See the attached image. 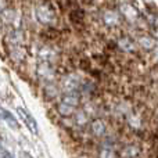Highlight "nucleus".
Instances as JSON below:
<instances>
[{"label": "nucleus", "mask_w": 158, "mask_h": 158, "mask_svg": "<svg viewBox=\"0 0 158 158\" xmlns=\"http://www.w3.org/2000/svg\"><path fill=\"white\" fill-rule=\"evenodd\" d=\"M90 131H92L93 136L96 137H101L104 133H106V123L101 119H96L92 122V126H90Z\"/></svg>", "instance_id": "obj_7"}, {"label": "nucleus", "mask_w": 158, "mask_h": 158, "mask_svg": "<svg viewBox=\"0 0 158 158\" xmlns=\"http://www.w3.org/2000/svg\"><path fill=\"white\" fill-rule=\"evenodd\" d=\"M17 111H18L19 117L22 118V121L25 122V125L28 126V129H31V132H32L33 135L38 133V123H36V121L32 118V115H31L25 108H22V107H18Z\"/></svg>", "instance_id": "obj_6"}, {"label": "nucleus", "mask_w": 158, "mask_h": 158, "mask_svg": "<svg viewBox=\"0 0 158 158\" xmlns=\"http://www.w3.org/2000/svg\"><path fill=\"white\" fill-rule=\"evenodd\" d=\"M3 158H14V157L11 156L8 151H4V153H3Z\"/></svg>", "instance_id": "obj_14"}, {"label": "nucleus", "mask_w": 158, "mask_h": 158, "mask_svg": "<svg viewBox=\"0 0 158 158\" xmlns=\"http://www.w3.org/2000/svg\"><path fill=\"white\" fill-rule=\"evenodd\" d=\"M0 117H2L3 119H4L6 122H7L13 129H17V128H18V122H17V118H14V115L11 114L10 111L0 108Z\"/></svg>", "instance_id": "obj_8"}, {"label": "nucleus", "mask_w": 158, "mask_h": 158, "mask_svg": "<svg viewBox=\"0 0 158 158\" xmlns=\"http://www.w3.org/2000/svg\"><path fill=\"white\" fill-rule=\"evenodd\" d=\"M35 17L38 22L46 27H53L57 21V14L49 2H39L35 6Z\"/></svg>", "instance_id": "obj_1"}, {"label": "nucleus", "mask_w": 158, "mask_h": 158, "mask_svg": "<svg viewBox=\"0 0 158 158\" xmlns=\"http://www.w3.org/2000/svg\"><path fill=\"white\" fill-rule=\"evenodd\" d=\"M117 46L121 52H125V53H135L137 50V44L136 40L132 39L131 36L128 35H122L117 39Z\"/></svg>", "instance_id": "obj_5"}, {"label": "nucleus", "mask_w": 158, "mask_h": 158, "mask_svg": "<svg viewBox=\"0 0 158 158\" xmlns=\"http://www.w3.org/2000/svg\"><path fill=\"white\" fill-rule=\"evenodd\" d=\"M77 122L79 123V125H86V123H87L86 114H83V112H79V114L77 115Z\"/></svg>", "instance_id": "obj_12"}, {"label": "nucleus", "mask_w": 158, "mask_h": 158, "mask_svg": "<svg viewBox=\"0 0 158 158\" xmlns=\"http://www.w3.org/2000/svg\"><path fill=\"white\" fill-rule=\"evenodd\" d=\"M135 40H136V44H137V47H139V49L144 50V52H148V53H150L151 50L157 46V43H158V42L148 32H144V33L137 35V38L135 39Z\"/></svg>", "instance_id": "obj_4"}, {"label": "nucleus", "mask_w": 158, "mask_h": 158, "mask_svg": "<svg viewBox=\"0 0 158 158\" xmlns=\"http://www.w3.org/2000/svg\"><path fill=\"white\" fill-rule=\"evenodd\" d=\"M6 8V0H0V13Z\"/></svg>", "instance_id": "obj_13"}, {"label": "nucleus", "mask_w": 158, "mask_h": 158, "mask_svg": "<svg viewBox=\"0 0 158 158\" xmlns=\"http://www.w3.org/2000/svg\"><path fill=\"white\" fill-rule=\"evenodd\" d=\"M100 21L106 28L114 29V28L121 27L123 18L119 14L118 8H103L100 11Z\"/></svg>", "instance_id": "obj_2"}, {"label": "nucleus", "mask_w": 158, "mask_h": 158, "mask_svg": "<svg viewBox=\"0 0 158 158\" xmlns=\"http://www.w3.org/2000/svg\"><path fill=\"white\" fill-rule=\"evenodd\" d=\"M61 101L63 103H67L69 104V106H74L77 107L79 104V101H81V97L77 94V93H69V94H65L63 98H61Z\"/></svg>", "instance_id": "obj_9"}, {"label": "nucleus", "mask_w": 158, "mask_h": 158, "mask_svg": "<svg viewBox=\"0 0 158 158\" xmlns=\"http://www.w3.org/2000/svg\"><path fill=\"white\" fill-rule=\"evenodd\" d=\"M74 111H75V107L74 106H69V104L63 103V101H61L60 106H58V112H60L61 115H64V117L72 115V112H74Z\"/></svg>", "instance_id": "obj_10"}, {"label": "nucleus", "mask_w": 158, "mask_h": 158, "mask_svg": "<svg viewBox=\"0 0 158 158\" xmlns=\"http://www.w3.org/2000/svg\"><path fill=\"white\" fill-rule=\"evenodd\" d=\"M118 11L122 15L123 19H126L131 24H137L139 21L143 19V15L140 13V10L136 7L135 4L129 2H122L119 6H118Z\"/></svg>", "instance_id": "obj_3"}, {"label": "nucleus", "mask_w": 158, "mask_h": 158, "mask_svg": "<svg viewBox=\"0 0 158 158\" xmlns=\"http://www.w3.org/2000/svg\"><path fill=\"white\" fill-rule=\"evenodd\" d=\"M114 157H115L114 151H112L111 148H108V147L103 148V150L100 151V158H114Z\"/></svg>", "instance_id": "obj_11"}]
</instances>
